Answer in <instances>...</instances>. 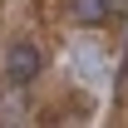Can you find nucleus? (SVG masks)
I'll return each instance as SVG.
<instances>
[{
    "label": "nucleus",
    "mask_w": 128,
    "mask_h": 128,
    "mask_svg": "<svg viewBox=\"0 0 128 128\" xmlns=\"http://www.w3.org/2000/svg\"><path fill=\"white\" fill-rule=\"evenodd\" d=\"M123 59H128V40H123Z\"/></svg>",
    "instance_id": "nucleus-4"
},
{
    "label": "nucleus",
    "mask_w": 128,
    "mask_h": 128,
    "mask_svg": "<svg viewBox=\"0 0 128 128\" xmlns=\"http://www.w3.org/2000/svg\"><path fill=\"white\" fill-rule=\"evenodd\" d=\"M108 15H113V0H69V20H74V25H84V30L104 25Z\"/></svg>",
    "instance_id": "nucleus-2"
},
{
    "label": "nucleus",
    "mask_w": 128,
    "mask_h": 128,
    "mask_svg": "<svg viewBox=\"0 0 128 128\" xmlns=\"http://www.w3.org/2000/svg\"><path fill=\"white\" fill-rule=\"evenodd\" d=\"M40 69H44L40 44H34V40H10V49H5V84H10V89H25Z\"/></svg>",
    "instance_id": "nucleus-1"
},
{
    "label": "nucleus",
    "mask_w": 128,
    "mask_h": 128,
    "mask_svg": "<svg viewBox=\"0 0 128 128\" xmlns=\"http://www.w3.org/2000/svg\"><path fill=\"white\" fill-rule=\"evenodd\" d=\"M74 64L84 69V79H104V74H98V59L89 54V49H79V54H74Z\"/></svg>",
    "instance_id": "nucleus-3"
}]
</instances>
